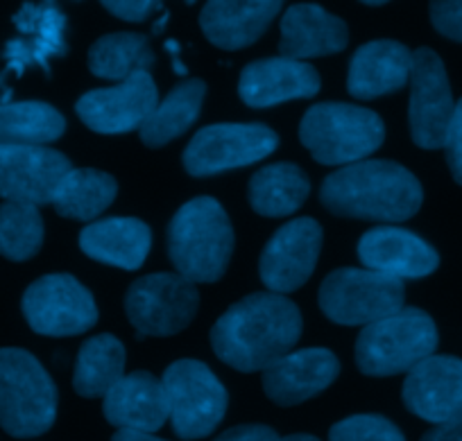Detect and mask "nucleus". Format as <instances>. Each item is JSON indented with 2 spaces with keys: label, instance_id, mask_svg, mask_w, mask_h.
<instances>
[{
  "label": "nucleus",
  "instance_id": "1a4fd4ad",
  "mask_svg": "<svg viewBox=\"0 0 462 441\" xmlns=\"http://www.w3.org/2000/svg\"><path fill=\"white\" fill-rule=\"evenodd\" d=\"M198 308V288L180 274L141 276L125 294V313L136 328V340L177 335L193 322Z\"/></svg>",
  "mask_w": 462,
  "mask_h": 441
},
{
  "label": "nucleus",
  "instance_id": "f8f14e48",
  "mask_svg": "<svg viewBox=\"0 0 462 441\" xmlns=\"http://www.w3.org/2000/svg\"><path fill=\"white\" fill-rule=\"evenodd\" d=\"M408 84H411L408 124H411L412 141L421 150H439L444 147L456 102L451 96L447 69L438 52L430 48H417L412 52Z\"/></svg>",
  "mask_w": 462,
  "mask_h": 441
},
{
  "label": "nucleus",
  "instance_id": "4c0bfd02",
  "mask_svg": "<svg viewBox=\"0 0 462 441\" xmlns=\"http://www.w3.org/2000/svg\"><path fill=\"white\" fill-rule=\"evenodd\" d=\"M421 441H462V421L435 426L421 436Z\"/></svg>",
  "mask_w": 462,
  "mask_h": 441
},
{
  "label": "nucleus",
  "instance_id": "aec40b11",
  "mask_svg": "<svg viewBox=\"0 0 462 441\" xmlns=\"http://www.w3.org/2000/svg\"><path fill=\"white\" fill-rule=\"evenodd\" d=\"M340 373V360L328 349L292 351L263 372V391L273 403L291 408L327 390Z\"/></svg>",
  "mask_w": 462,
  "mask_h": 441
},
{
  "label": "nucleus",
  "instance_id": "5701e85b",
  "mask_svg": "<svg viewBox=\"0 0 462 441\" xmlns=\"http://www.w3.org/2000/svg\"><path fill=\"white\" fill-rule=\"evenodd\" d=\"M282 7L279 0H213L202 7L199 28L213 46L229 52L241 51L263 37Z\"/></svg>",
  "mask_w": 462,
  "mask_h": 441
},
{
  "label": "nucleus",
  "instance_id": "2f4dec72",
  "mask_svg": "<svg viewBox=\"0 0 462 441\" xmlns=\"http://www.w3.org/2000/svg\"><path fill=\"white\" fill-rule=\"evenodd\" d=\"M43 244V217L39 207L5 202L0 207V253L14 262L37 256Z\"/></svg>",
  "mask_w": 462,
  "mask_h": 441
},
{
  "label": "nucleus",
  "instance_id": "473e14b6",
  "mask_svg": "<svg viewBox=\"0 0 462 441\" xmlns=\"http://www.w3.org/2000/svg\"><path fill=\"white\" fill-rule=\"evenodd\" d=\"M328 441H406V436L381 414H354L328 430Z\"/></svg>",
  "mask_w": 462,
  "mask_h": 441
},
{
  "label": "nucleus",
  "instance_id": "9b49d317",
  "mask_svg": "<svg viewBox=\"0 0 462 441\" xmlns=\"http://www.w3.org/2000/svg\"><path fill=\"white\" fill-rule=\"evenodd\" d=\"M23 315L39 335L70 337L91 331L97 322L93 294L70 274H48L23 294Z\"/></svg>",
  "mask_w": 462,
  "mask_h": 441
},
{
  "label": "nucleus",
  "instance_id": "20e7f679",
  "mask_svg": "<svg viewBox=\"0 0 462 441\" xmlns=\"http://www.w3.org/2000/svg\"><path fill=\"white\" fill-rule=\"evenodd\" d=\"M301 145L322 166L365 161L385 141V124L376 111L346 102L313 105L300 123Z\"/></svg>",
  "mask_w": 462,
  "mask_h": 441
},
{
  "label": "nucleus",
  "instance_id": "ddd939ff",
  "mask_svg": "<svg viewBox=\"0 0 462 441\" xmlns=\"http://www.w3.org/2000/svg\"><path fill=\"white\" fill-rule=\"evenodd\" d=\"M70 170V159L52 147H0V198L32 207L52 204L57 188Z\"/></svg>",
  "mask_w": 462,
  "mask_h": 441
},
{
  "label": "nucleus",
  "instance_id": "4be33fe9",
  "mask_svg": "<svg viewBox=\"0 0 462 441\" xmlns=\"http://www.w3.org/2000/svg\"><path fill=\"white\" fill-rule=\"evenodd\" d=\"M105 418L118 430L154 432L171 418L163 382L150 372L123 376L105 396Z\"/></svg>",
  "mask_w": 462,
  "mask_h": 441
},
{
  "label": "nucleus",
  "instance_id": "2eb2a0df",
  "mask_svg": "<svg viewBox=\"0 0 462 441\" xmlns=\"http://www.w3.org/2000/svg\"><path fill=\"white\" fill-rule=\"evenodd\" d=\"M12 21L19 37L10 39L3 51L5 73L0 75V82L5 79V75L21 78L30 66H39L43 73L51 75V60L69 52L66 43L69 21L64 12L55 3H25Z\"/></svg>",
  "mask_w": 462,
  "mask_h": 441
},
{
  "label": "nucleus",
  "instance_id": "58836bf2",
  "mask_svg": "<svg viewBox=\"0 0 462 441\" xmlns=\"http://www.w3.org/2000/svg\"><path fill=\"white\" fill-rule=\"evenodd\" d=\"M163 48H166L168 55L172 57V70H175L177 75H181V78H184V75L189 73V69H186V66L181 64V60H180V52H181L180 43H177L175 39H166V43H163Z\"/></svg>",
  "mask_w": 462,
  "mask_h": 441
},
{
  "label": "nucleus",
  "instance_id": "f3484780",
  "mask_svg": "<svg viewBox=\"0 0 462 441\" xmlns=\"http://www.w3.org/2000/svg\"><path fill=\"white\" fill-rule=\"evenodd\" d=\"M403 403L415 417L444 426L462 421V360L430 355L408 372Z\"/></svg>",
  "mask_w": 462,
  "mask_h": 441
},
{
  "label": "nucleus",
  "instance_id": "c756f323",
  "mask_svg": "<svg viewBox=\"0 0 462 441\" xmlns=\"http://www.w3.org/2000/svg\"><path fill=\"white\" fill-rule=\"evenodd\" d=\"M64 132L66 118L48 102H0V147L48 145Z\"/></svg>",
  "mask_w": 462,
  "mask_h": 441
},
{
  "label": "nucleus",
  "instance_id": "dca6fc26",
  "mask_svg": "<svg viewBox=\"0 0 462 441\" xmlns=\"http://www.w3.org/2000/svg\"><path fill=\"white\" fill-rule=\"evenodd\" d=\"M159 105L150 73H136L116 87L84 93L75 105L79 120L97 133H125L141 127Z\"/></svg>",
  "mask_w": 462,
  "mask_h": 441
},
{
  "label": "nucleus",
  "instance_id": "72a5a7b5",
  "mask_svg": "<svg viewBox=\"0 0 462 441\" xmlns=\"http://www.w3.org/2000/svg\"><path fill=\"white\" fill-rule=\"evenodd\" d=\"M430 23L442 37L462 43V0L430 3Z\"/></svg>",
  "mask_w": 462,
  "mask_h": 441
},
{
  "label": "nucleus",
  "instance_id": "cd10ccee",
  "mask_svg": "<svg viewBox=\"0 0 462 441\" xmlns=\"http://www.w3.org/2000/svg\"><path fill=\"white\" fill-rule=\"evenodd\" d=\"M207 84L202 79H186L177 84L139 127L141 141L148 147H163L190 129L202 111Z\"/></svg>",
  "mask_w": 462,
  "mask_h": 441
},
{
  "label": "nucleus",
  "instance_id": "a878e982",
  "mask_svg": "<svg viewBox=\"0 0 462 441\" xmlns=\"http://www.w3.org/2000/svg\"><path fill=\"white\" fill-rule=\"evenodd\" d=\"M310 181L300 166L288 161L261 168L250 181V207L263 217H286L309 199Z\"/></svg>",
  "mask_w": 462,
  "mask_h": 441
},
{
  "label": "nucleus",
  "instance_id": "ea45409f",
  "mask_svg": "<svg viewBox=\"0 0 462 441\" xmlns=\"http://www.w3.org/2000/svg\"><path fill=\"white\" fill-rule=\"evenodd\" d=\"M111 441H166V439H159L154 436L152 432H136V430H118Z\"/></svg>",
  "mask_w": 462,
  "mask_h": 441
},
{
  "label": "nucleus",
  "instance_id": "7ed1b4c3",
  "mask_svg": "<svg viewBox=\"0 0 462 441\" xmlns=\"http://www.w3.org/2000/svg\"><path fill=\"white\" fill-rule=\"evenodd\" d=\"M234 253V226L213 198L186 202L168 226V256L190 283H216Z\"/></svg>",
  "mask_w": 462,
  "mask_h": 441
},
{
  "label": "nucleus",
  "instance_id": "7c9ffc66",
  "mask_svg": "<svg viewBox=\"0 0 462 441\" xmlns=\"http://www.w3.org/2000/svg\"><path fill=\"white\" fill-rule=\"evenodd\" d=\"M154 52L150 39L139 32H111L88 51V69L96 78L125 82L136 73H150Z\"/></svg>",
  "mask_w": 462,
  "mask_h": 441
},
{
  "label": "nucleus",
  "instance_id": "0eeeda50",
  "mask_svg": "<svg viewBox=\"0 0 462 441\" xmlns=\"http://www.w3.org/2000/svg\"><path fill=\"white\" fill-rule=\"evenodd\" d=\"M403 280L363 267H340L319 285V308L333 324L370 326L403 308Z\"/></svg>",
  "mask_w": 462,
  "mask_h": 441
},
{
  "label": "nucleus",
  "instance_id": "f03ea898",
  "mask_svg": "<svg viewBox=\"0 0 462 441\" xmlns=\"http://www.w3.org/2000/svg\"><path fill=\"white\" fill-rule=\"evenodd\" d=\"M319 202L333 216L397 225L420 211L424 190L402 163L367 159L328 175L319 188Z\"/></svg>",
  "mask_w": 462,
  "mask_h": 441
},
{
  "label": "nucleus",
  "instance_id": "9d476101",
  "mask_svg": "<svg viewBox=\"0 0 462 441\" xmlns=\"http://www.w3.org/2000/svg\"><path fill=\"white\" fill-rule=\"evenodd\" d=\"M279 136L265 124L220 123L202 127L186 145L181 161L190 177H213L252 166L277 150Z\"/></svg>",
  "mask_w": 462,
  "mask_h": 441
},
{
  "label": "nucleus",
  "instance_id": "c9c22d12",
  "mask_svg": "<svg viewBox=\"0 0 462 441\" xmlns=\"http://www.w3.org/2000/svg\"><path fill=\"white\" fill-rule=\"evenodd\" d=\"M102 7L116 19H123L127 23H141V21L150 19L154 12L163 10V5L157 0H105Z\"/></svg>",
  "mask_w": 462,
  "mask_h": 441
},
{
  "label": "nucleus",
  "instance_id": "b1692460",
  "mask_svg": "<svg viewBox=\"0 0 462 441\" xmlns=\"http://www.w3.org/2000/svg\"><path fill=\"white\" fill-rule=\"evenodd\" d=\"M412 52L393 39H379L358 48L349 64L346 91L356 100H374L399 91L411 79Z\"/></svg>",
  "mask_w": 462,
  "mask_h": 441
},
{
  "label": "nucleus",
  "instance_id": "393cba45",
  "mask_svg": "<svg viewBox=\"0 0 462 441\" xmlns=\"http://www.w3.org/2000/svg\"><path fill=\"white\" fill-rule=\"evenodd\" d=\"M152 231L139 217H105L79 234V249L88 258L111 267L134 271L148 258Z\"/></svg>",
  "mask_w": 462,
  "mask_h": 441
},
{
  "label": "nucleus",
  "instance_id": "a19ab883",
  "mask_svg": "<svg viewBox=\"0 0 462 441\" xmlns=\"http://www.w3.org/2000/svg\"><path fill=\"white\" fill-rule=\"evenodd\" d=\"M168 19H171V14H168V12H163V14H162V19H159L157 23H154L152 32H154V34H162V32H163V28H166Z\"/></svg>",
  "mask_w": 462,
  "mask_h": 441
},
{
  "label": "nucleus",
  "instance_id": "4468645a",
  "mask_svg": "<svg viewBox=\"0 0 462 441\" xmlns=\"http://www.w3.org/2000/svg\"><path fill=\"white\" fill-rule=\"evenodd\" d=\"M322 252V226L313 217H297L283 225L263 247L259 261L261 280L274 294L300 289L318 265Z\"/></svg>",
  "mask_w": 462,
  "mask_h": 441
},
{
  "label": "nucleus",
  "instance_id": "e433bc0d",
  "mask_svg": "<svg viewBox=\"0 0 462 441\" xmlns=\"http://www.w3.org/2000/svg\"><path fill=\"white\" fill-rule=\"evenodd\" d=\"M213 441H282V436L268 426H259V423H247V426L229 427L222 432L217 439Z\"/></svg>",
  "mask_w": 462,
  "mask_h": 441
},
{
  "label": "nucleus",
  "instance_id": "c85d7f7f",
  "mask_svg": "<svg viewBox=\"0 0 462 441\" xmlns=\"http://www.w3.org/2000/svg\"><path fill=\"white\" fill-rule=\"evenodd\" d=\"M118 181L96 168H73L57 188L52 207L61 217L79 222L96 220L114 204Z\"/></svg>",
  "mask_w": 462,
  "mask_h": 441
},
{
  "label": "nucleus",
  "instance_id": "a211bd4d",
  "mask_svg": "<svg viewBox=\"0 0 462 441\" xmlns=\"http://www.w3.org/2000/svg\"><path fill=\"white\" fill-rule=\"evenodd\" d=\"M358 258L365 270L393 279H424L439 267V256L424 238L399 226H376L358 240Z\"/></svg>",
  "mask_w": 462,
  "mask_h": 441
},
{
  "label": "nucleus",
  "instance_id": "39448f33",
  "mask_svg": "<svg viewBox=\"0 0 462 441\" xmlns=\"http://www.w3.org/2000/svg\"><path fill=\"white\" fill-rule=\"evenodd\" d=\"M57 385L30 351L0 349V427L19 439H32L52 427Z\"/></svg>",
  "mask_w": 462,
  "mask_h": 441
},
{
  "label": "nucleus",
  "instance_id": "412c9836",
  "mask_svg": "<svg viewBox=\"0 0 462 441\" xmlns=\"http://www.w3.org/2000/svg\"><path fill=\"white\" fill-rule=\"evenodd\" d=\"M349 43V28L340 16L328 14L313 3H297L282 16L279 57L306 61L313 57L333 55Z\"/></svg>",
  "mask_w": 462,
  "mask_h": 441
},
{
  "label": "nucleus",
  "instance_id": "423d86ee",
  "mask_svg": "<svg viewBox=\"0 0 462 441\" xmlns=\"http://www.w3.org/2000/svg\"><path fill=\"white\" fill-rule=\"evenodd\" d=\"M438 349V328L421 308L403 306L397 315L363 328L356 342V364L365 376L388 378L411 372Z\"/></svg>",
  "mask_w": 462,
  "mask_h": 441
},
{
  "label": "nucleus",
  "instance_id": "f704fd0d",
  "mask_svg": "<svg viewBox=\"0 0 462 441\" xmlns=\"http://www.w3.org/2000/svg\"><path fill=\"white\" fill-rule=\"evenodd\" d=\"M444 154H447V163L453 179L462 186V97L456 102L453 120L448 124L447 138H444Z\"/></svg>",
  "mask_w": 462,
  "mask_h": 441
},
{
  "label": "nucleus",
  "instance_id": "6e6552de",
  "mask_svg": "<svg viewBox=\"0 0 462 441\" xmlns=\"http://www.w3.org/2000/svg\"><path fill=\"white\" fill-rule=\"evenodd\" d=\"M162 382L171 408L172 430L180 439H202L225 418L229 403L225 385L199 360H177L163 372Z\"/></svg>",
  "mask_w": 462,
  "mask_h": 441
},
{
  "label": "nucleus",
  "instance_id": "6ab92c4d",
  "mask_svg": "<svg viewBox=\"0 0 462 441\" xmlns=\"http://www.w3.org/2000/svg\"><path fill=\"white\" fill-rule=\"evenodd\" d=\"M319 75L306 61L270 57L256 60L243 69L238 79V96L247 106L265 109L300 97H315L319 93Z\"/></svg>",
  "mask_w": 462,
  "mask_h": 441
},
{
  "label": "nucleus",
  "instance_id": "bb28decb",
  "mask_svg": "<svg viewBox=\"0 0 462 441\" xmlns=\"http://www.w3.org/2000/svg\"><path fill=\"white\" fill-rule=\"evenodd\" d=\"M125 376V346L116 335L88 337L79 346L73 369V387L84 399H105L111 387Z\"/></svg>",
  "mask_w": 462,
  "mask_h": 441
},
{
  "label": "nucleus",
  "instance_id": "f257e3e1",
  "mask_svg": "<svg viewBox=\"0 0 462 441\" xmlns=\"http://www.w3.org/2000/svg\"><path fill=\"white\" fill-rule=\"evenodd\" d=\"M301 335V313L288 297L254 292L231 306L211 328L217 358L238 372H265L292 354Z\"/></svg>",
  "mask_w": 462,
  "mask_h": 441
},
{
  "label": "nucleus",
  "instance_id": "37998d69",
  "mask_svg": "<svg viewBox=\"0 0 462 441\" xmlns=\"http://www.w3.org/2000/svg\"><path fill=\"white\" fill-rule=\"evenodd\" d=\"M365 5H370V7H383L385 3H383V0H376V3H365Z\"/></svg>",
  "mask_w": 462,
  "mask_h": 441
},
{
  "label": "nucleus",
  "instance_id": "79ce46f5",
  "mask_svg": "<svg viewBox=\"0 0 462 441\" xmlns=\"http://www.w3.org/2000/svg\"><path fill=\"white\" fill-rule=\"evenodd\" d=\"M282 441H319V439L313 435H291V436H283Z\"/></svg>",
  "mask_w": 462,
  "mask_h": 441
}]
</instances>
